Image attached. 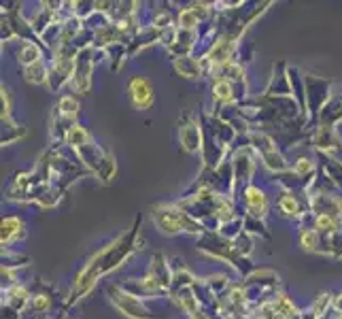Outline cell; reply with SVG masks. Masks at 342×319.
<instances>
[{
  "mask_svg": "<svg viewBox=\"0 0 342 319\" xmlns=\"http://www.w3.org/2000/svg\"><path fill=\"white\" fill-rule=\"evenodd\" d=\"M310 170V162L308 160H300V164H298V172L300 174H304V172H308Z\"/></svg>",
  "mask_w": 342,
  "mask_h": 319,
  "instance_id": "10",
  "label": "cell"
},
{
  "mask_svg": "<svg viewBox=\"0 0 342 319\" xmlns=\"http://www.w3.org/2000/svg\"><path fill=\"white\" fill-rule=\"evenodd\" d=\"M36 55H38V49H36V47H34V45H28L26 49H23V55H21V58H23V62L32 64V62L36 60Z\"/></svg>",
  "mask_w": 342,
  "mask_h": 319,
  "instance_id": "7",
  "label": "cell"
},
{
  "mask_svg": "<svg viewBox=\"0 0 342 319\" xmlns=\"http://www.w3.org/2000/svg\"><path fill=\"white\" fill-rule=\"evenodd\" d=\"M215 94H217V98L221 100H232V90H229V85L228 83H219L217 87H215Z\"/></svg>",
  "mask_w": 342,
  "mask_h": 319,
  "instance_id": "6",
  "label": "cell"
},
{
  "mask_svg": "<svg viewBox=\"0 0 342 319\" xmlns=\"http://www.w3.org/2000/svg\"><path fill=\"white\" fill-rule=\"evenodd\" d=\"M60 109H62V113H66V115H70V117L77 115V102H75L73 98H62Z\"/></svg>",
  "mask_w": 342,
  "mask_h": 319,
  "instance_id": "5",
  "label": "cell"
},
{
  "mask_svg": "<svg viewBox=\"0 0 342 319\" xmlns=\"http://www.w3.org/2000/svg\"><path fill=\"white\" fill-rule=\"evenodd\" d=\"M194 23H196L194 13H192V11H183V15H181V26L189 28V26H194Z\"/></svg>",
  "mask_w": 342,
  "mask_h": 319,
  "instance_id": "8",
  "label": "cell"
},
{
  "mask_svg": "<svg viewBox=\"0 0 342 319\" xmlns=\"http://www.w3.org/2000/svg\"><path fill=\"white\" fill-rule=\"evenodd\" d=\"M132 98H134V105L140 109L151 105V90L145 79H134L132 81Z\"/></svg>",
  "mask_w": 342,
  "mask_h": 319,
  "instance_id": "1",
  "label": "cell"
},
{
  "mask_svg": "<svg viewBox=\"0 0 342 319\" xmlns=\"http://www.w3.org/2000/svg\"><path fill=\"white\" fill-rule=\"evenodd\" d=\"M15 226H19V221L13 219V217H9V219L2 221V243H4V241H11V236H13V232H15V230H13Z\"/></svg>",
  "mask_w": 342,
  "mask_h": 319,
  "instance_id": "4",
  "label": "cell"
},
{
  "mask_svg": "<svg viewBox=\"0 0 342 319\" xmlns=\"http://www.w3.org/2000/svg\"><path fill=\"white\" fill-rule=\"evenodd\" d=\"M246 200H249V204H251L255 211H261V209H264V196H261L255 187H251L249 191H246Z\"/></svg>",
  "mask_w": 342,
  "mask_h": 319,
  "instance_id": "3",
  "label": "cell"
},
{
  "mask_svg": "<svg viewBox=\"0 0 342 319\" xmlns=\"http://www.w3.org/2000/svg\"><path fill=\"white\" fill-rule=\"evenodd\" d=\"M177 70H179L181 75H185V77H196L198 73H200L198 64L192 62L189 58H181V60H177Z\"/></svg>",
  "mask_w": 342,
  "mask_h": 319,
  "instance_id": "2",
  "label": "cell"
},
{
  "mask_svg": "<svg viewBox=\"0 0 342 319\" xmlns=\"http://www.w3.org/2000/svg\"><path fill=\"white\" fill-rule=\"evenodd\" d=\"M281 206H283V209H287V211H296V202H293L291 200V198H283V202H281Z\"/></svg>",
  "mask_w": 342,
  "mask_h": 319,
  "instance_id": "9",
  "label": "cell"
}]
</instances>
